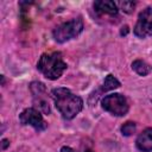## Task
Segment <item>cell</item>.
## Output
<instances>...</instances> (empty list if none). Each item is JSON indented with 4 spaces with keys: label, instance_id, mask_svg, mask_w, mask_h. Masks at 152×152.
Wrapping results in <instances>:
<instances>
[{
    "label": "cell",
    "instance_id": "obj_1",
    "mask_svg": "<svg viewBox=\"0 0 152 152\" xmlns=\"http://www.w3.org/2000/svg\"><path fill=\"white\" fill-rule=\"evenodd\" d=\"M51 95L53 97L57 109L61 112V114L64 119H68V120L72 119L81 112V109L83 107L82 99L80 96L72 94L66 88L53 89L51 91Z\"/></svg>",
    "mask_w": 152,
    "mask_h": 152
},
{
    "label": "cell",
    "instance_id": "obj_2",
    "mask_svg": "<svg viewBox=\"0 0 152 152\" xmlns=\"http://www.w3.org/2000/svg\"><path fill=\"white\" fill-rule=\"evenodd\" d=\"M38 70L49 80H57L66 69V64L59 52L44 53L38 61Z\"/></svg>",
    "mask_w": 152,
    "mask_h": 152
},
{
    "label": "cell",
    "instance_id": "obj_3",
    "mask_svg": "<svg viewBox=\"0 0 152 152\" xmlns=\"http://www.w3.org/2000/svg\"><path fill=\"white\" fill-rule=\"evenodd\" d=\"M83 30V23L81 18H74L69 21H65L57 26L53 30V38L58 43L68 42L77 37Z\"/></svg>",
    "mask_w": 152,
    "mask_h": 152
},
{
    "label": "cell",
    "instance_id": "obj_4",
    "mask_svg": "<svg viewBox=\"0 0 152 152\" xmlns=\"http://www.w3.org/2000/svg\"><path fill=\"white\" fill-rule=\"evenodd\" d=\"M102 107L104 110L116 116H122L128 112V103L124 95L110 94L102 99Z\"/></svg>",
    "mask_w": 152,
    "mask_h": 152
},
{
    "label": "cell",
    "instance_id": "obj_5",
    "mask_svg": "<svg viewBox=\"0 0 152 152\" xmlns=\"http://www.w3.org/2000/svg\"><path fill=\"white\" fill-rule=\"evenodd\" d=\"M30 90L33 95L34 106L39 109V112H42L44 114H49L50 113V106H49V100H48L45 86L40 82H32L30 84Z\"/></svg>",
    "mask_w": 152,
    "mask_h": 152
},
{
    "label": "cell",
    "instance_id": "obj_6",
    "mask_svg": "<svg viewBox=\"0 0 152 152\" xmlns=\"http://www.w3.org/2000/svg\"><path fill=\"white\" fill-rule=\"evenodd\" d=\"M19 121L23 125H30L37 131H44L46 128V122L43 119L39 110L34 108H26L19 115Z\"/></svg>",
    "mask_w": 152,
    "mask_h": 152
},
{
    "label": "cell",
    "instance_id": "obj_7",
    "mask_svg": "<svg viewBox=\"0 0 152 152\" xmlns=\"http://www.w3.org/2000/svg\"><path fill=\"white\" fill-rule=\"evenodd\" d=\"M134 34L145 38L152 36V8H145L138 17V21L134 26Z\"/></svg>",
    "mask_w": 152,
    "mask_h": 152
},
{
    "label": "cell",
    "instance_id": "obj_8",
    "mask_svg": "<svg viewBox=\"0 0 152 152\" xmlns=\"http://www.w3.org/2000/svg\"><path fill=\"white\" fill-rule=\"evenodd\" d=\"M137 147L142 152L152 151V128H146L137 138Z\"/></svg>",
    "mask_w": 152,
    "mask_h": 152
},
{
    "label": "cell",
    "instance_id": "obj_9",
    "mask_svg": "<svg viewBox=\"0 0 152 152\" xmlns=\"http://www.w3.org/2000/svg\"><path fill=\"white\" fill-rule=\"evenodd\" d=\"M94 8L97 13H101V14H109V15H116L118 14V6L114 1H110V0L95 1Z\"/></svg>",
    "mask_w": 152,
    "mask_h": 152
},
{
    "label": "cell",
    "instance_id": "obj_10",
    "mask_svg": "<svg viewBox=\"0 0 152 152\" xmlns=\"http://www.w3.org/2000/svg\"><path fill=\"white\" fill-rule=\"evenodd\" d=\"M132 69L137 74H139L140 76H145V75H147L151 71L150 65L147 63H145L144 61H140V59H137V61H134L132 63Z\"/></svg>",
    "mask_w": 152,
    "mask_h": 152
},
{
    "label": "cell",
    "instance_id": "obj_11",
    "mask_svg": "<svg viewBox=\"0 0 152 152\" xmlns=\"http://www.w3.org/2000/svg\"><path fill=\"white\" fill-rule=\"evenodd\" d=\"M120 87V82L113 76V75H108L104 81H103V86H102V91H108V90H113L115 88Z\"/></svg>",
    "mask_w": 152,
    "mask_h": 152
},
{
    "label": "cell",
    "instance_id": "obj_12",
    "mask_svg": "<svg viewBox=\"0 0 152 152\" xmlns=\"http://www.w3.org/2000/svg\"><path fill=\"white\" fill-rule=\"evenodd\" d=\"M134 132H135V124L132 122V121H128V122L124 124V126L121 127V133L126 137L133 134Z\"/></svg>",
    "mask_w": 152,
    "mask_h": 152
},
{
    "label": "cell",
    "instance_id": "obj_13",
    "mask_svg": "<svg viewBox=\"0 0 152 152\" xmlns=\"http://www.w3.org/2000/svg\"><path fill=\"white\" fill-rule=\"evenodd\" d=\"M119 6L126 13H131L134 10V7H135V2L134 1H120L119 2Z\"/></svg>",
    "mask_w": 152,
    "mask_h": 152
},
{
    "label": "cell",
    "instance_id": "obj_14",
    "mask_svg": "<svg viewBox=\"0 0 152 152\" xmlns=\"http://www.w3.org/2000/svg\"><path fill=\"white\" fill-rule=\"evenodd\" d=\"M61 152H75V151L71 147H69V146H63L61 148Z\"/></svg>",
    "mask_w": 152,
    "mask_h": 152
},
{
    "label": "cell",
    "instance_id": "obj_15",
    "mask_svg": "<svg viewBox=\"0 0 152 152\" xmlns=\"http://www.w3.org/2000/svg\"><path fill=\"white\" fill-rule=\"evenodd\" d=\"M127 32H128V26H124V27H121V31H120L121 36H124V34H127Z\"/></svg>",
    "mask_w": 152,
    "mask_h": 152
},
{
    "label": "cell",
    "instance_id": "obj_16",
    "mask_svg": "<svg viewBox=\"0 0 152 152\" xmlns=\"http://www.w3.org/2000/svg\"><path fill=\"white\" fill-rule=\"evenodd\" d=\"M8 144H10V142H8V140H7V139H4V140H2V148L5 150V148L8 146Z\"/></svg>",
    "mask_w": 152,
    "mask_h": 152
},
{
    "label": "cell",
    "instance_id": "obj_17",
    "mask_svg": "<svg viewBox=\"0 0 152 152\" xmlns=\"http://www.w3.org/2000/svg\"><path fill=\"white\" fill-rule=\"evenodd\" d=\"M84 152H93V151H90V150H87V151H84Z\"/></svg>",
    "mask_w": 152,
    "mask_h": 152
}]
</instances>
